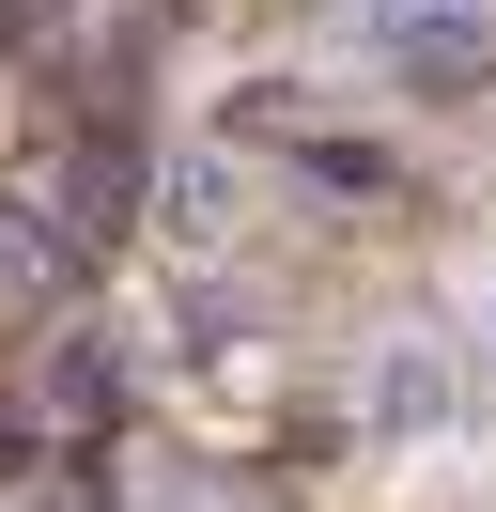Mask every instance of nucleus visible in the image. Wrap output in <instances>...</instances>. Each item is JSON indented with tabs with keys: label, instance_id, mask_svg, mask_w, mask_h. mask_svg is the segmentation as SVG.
<instances>
[{
	"label": "nucleus",
	"instance_id": "f257e3e1",
	"mask_svg": "<svg viewBox=\"0 0 496 512\" xmlns=\"http://www.w3.org/2000/svg\"><path fill=\"white\" fill-rule=\"evenodd\" d=\"M357 419L372 435H450L465 419V342H434V326H403V342H372V373H357Z\"/></svg>",
	"mask_w": 496,
	"mask_h": 512
},
{
	"label": "nucleus",
	"instance_id": "f03ea898",
	"mask_svg": "<svg viewBox=\"0 0 496 512\" xmlns=\"http://www.w3.org/2000/svg\"><path fill=\"white\" fill-rule=\"evenodd\" d=\"M357 47L403 78H481L496 63V0H357Z\"/></svg>",
	"mask_w": 496,
	"mask_h": 512
},
{
	"label": "nucleus",
	"instance_id": "7ed1b4c3",
	"mask_svg": "<svg viewBox=\"0 0 496 512\" xmlns=\"http://www.w3.org/2000/svg\"><path fill=\"white\" fill-rule=\"evenodd\" d=\"M155 233H171V249H233L248 233V171L217 156V140H186V156L155 171Z\"/></svg>",
	"mask_w": 496,
	"mask_h": 512
},
{
	"label": "nucleus",
	"instance_id": "20e7f679",
	"mask_svg": "<svg viewBox=\"0 0 496 512\" xmlns=\"http://www.w3.org/2000/svg\"><path fill=\"white\" fill-rule=\"evenodd\" d=\"M0 280H16V295H62V233H31V202H0Z\"/></svg>",
	"mask_w": 496,
	"mask_h": 512
},
{
	"label": "nucleus",
	"instance_id": "39448f33",
	"mask_svg": "<svg viewBox=\"0 0 496 512\" xmlns=\"http://www.w3.org/2000/svg\"><path fill=\"white\" fill-rule=\"evenodd\" d=\"M31 512H93V481H47V497H31Z\"/></svg>",
	"mask_w": 496,
	"mask_h": 512
},
{
	"label": "nucleus",
	"instance_id": "423d86ee",
	"mask_svg": "<svg viewBox=\"0 0 496 512\" xmlns=\"http://www.w3.org/2000/svg\"><path fill=\"white\" fill-rule=\"evenodd\" d=\"M481 357H496V280H481Z\"/></svg>",
	"mask_w": 496,
	"mask_h": 512
}]
</instances>
